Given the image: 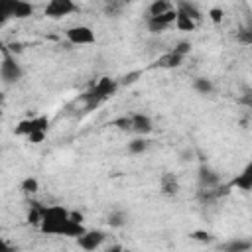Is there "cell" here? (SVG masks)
Listing matches in <instances>:
<instances>
[{"label": "cell", "instance_id": "8", "mask_svg": "<svg viewBox=\"0 0 252 252\" xmlns=\"http://www.w3.org/2000/svg\"><path fill=\"white\" fill-rule=\"evenodd\" d=\"M65 35H67V41L71 45H91L96 41L94 32L89 26H73L65 32Z\"/></svg>", "mask_w": 252, "mask_h": 252}, {"label": "cell", "instance_id": "10", "mask_svg": "<svg viewBox=\"0 0 252 252\" xmlns=\"http://www.w3.org/2000/svg\"><path fill=\"white\" fill-rule=\"evenodd\" d=\"M130 122H132V130L138 136H148L154 130V122L146 112H132L130 114Z\"/></svg>", "mask_w": 252, "mask_h": 252}, {"label": "cell", "instance_id": "18", "mask_svg": "<svg viewBox=\"0 0 252 252\" xmlns=\"http://www.w3.org/2000/svg\"><path fill=\"white\" fill-rule=\"evenodd\" d=\"M193 91L199 93V94H213L215 91V83L209 79V77H195L193 79Z\"/></svg>", "mask_w": 252, "mask_h": 252}, {"label": "cell", "instance_id": "14", "mask_svg": "<svg viewBox=\"0 0 252 252\" xmlns=\"http://www.w3.org/2000/svg\"><path fill=\"white\" fill-rule=\"evenodd\" d=\"M230 187H236V189H242V191H250L252 189V165L250 163L242 169V173H238L232 179Z\"/></svg>", "mask_w": 252, "mask_h": 252}, {"label": "cell", "instance_id": "3", "mask_svg": "<svg viewBox=\"0 0 252 252\" xmlns=\"http://www.w3.org/2000/svg\"><path fill=\"white\" fill-rule=\"evenodd\" d=\"M2 47V59H0V79L4 85H16L24 79V67L22 63L18 61V57L6 47V45H0Z\"/></svg>", "mask_w": 252, "mask_h": 252}, {"label": "cell", "instance_id": "1", "mask_svg": "<svg viewBox=\"0 0 252 252\" xmlns=\"http://www.w3.org/2000/svg\"><path fill=\"white\" fill-rule=\"evenodd\" d=\"M67 224H69V211L63 205L41 207V222H39V230L41 232L65 236Z\"/></svg>", "mask_w": 252, "mask_h": 252}, {"label": "cell", "instance_id": "6", "mask_svg": "<svg viewBox=\"0 0 252 252\" xmlns=\"http://www.w3.org/2000/svg\"><path fill=\"white\" fill-rule=\"evenodd\" d=\"M75 12H79V6L73 0H49L45 10H43V14L51 20H61V18L75 14Z\"/></svg>", "mask_w": 252, "mask_h": 252}, {"label": "cell", "instance_id": "24", "mask_svg": "<svg viewBox=\"0 0 252 252\" xmlns=\"http://www.w3.org/2000/svg\"><path fill=\"white\" fill-rule=\"evenodd\" d=\"M20 189L26 193V195H35L39 191V181L35 177H26L22 183H20Z\"/></svg>", "mask_w": 252, "mask_h": 252}, {"label": "cell", "instance_id": "11", "mask_svg": "<svg viewBox=\"0 0 252 252\" xmlns=\"http://www.w3.org/2000/svg\"><path fill=\"white\" fill-rule=\"evenodd\" d=\"M179 189H181V185H179V179L175 173H171V171L161 173V177H159V193L161 195L175 197L179 193Z\"/></svg>", "mask_w": 252, "mask_h": 252}, {"label": "cell", "instance_id": "27", "mask_svg": "<svg viewBox=\"0 0 252 252\" xmlns=\"http://www.w3.org/2000/svg\"><path fill=\"white\" fill-rule=\"evenodd\" d=\"M191 41H179L171 51H175V53H179V55H183V57H187L189 53H191Z\"/></svg>", "mask_w": 252, "mask_h": 252}, {"label": "cell", "instance_id": "4", "mask_svg": "<svg viewBox=\"0 0 252 252\" xmlns=\"http://www.w3.org/2000/svg\"><path fill=\"white\" fill-rule=\"evenodd\" d=\"M33 14V6L28 0H0V22L24 20Z\"/></svg>", "mask_w": 252, "mask_h": 252}, {"label": "cell", "instance_id": "15", "mask_svg": "<svg viewBox=\"0 0 252 252\" xmlns=\"http://www.w3.org/2000/svg\"><path fill=\"white\" fill-rule=\"evenodd\" d=\"M177 10V14H175V22H173V26L179 30V32H193L199 24L195 22V20H191L183 10H179V8H175Z\"/></svg>", "mask_w": 252, "mask_h": 252}, {"label": "cell", "instance_id": "21", "mask_svg": "<svg viewBox=\"0 0 252 252\" xmlns=\"http://www.w3.org/2000/svg\"><path fill=\"white\" fill-rule=\"evenodd\" d=\"M41 207H43V205H39V203H32V207H30V211H28V217H26L28 224L39 228V222H41Z\"/></svg>", "mask_w": 252, "mask_h": 252}, {"label": "cell", "instance_id": "31", "mask_svg": "<svg viewBox=\"0 0 252 252\" xmlns=\"http://www.w3.org/2000/svg\"><path fill=\"white\" fill-rule=\"evenodd\" d=\"M45 136H47V130H35V132H32V134L28 136V140H30L32 144H41V142L45 140Z\"/></svg>", "mask_w": 252, "mask_h": 252}, {"label": "cell", "instance_id": "33", "mask_svg": "<svg viewBox=\"0 0 252 252\" xmlns=\"http://www.w3.org/2000/svg\"><path fill=\"white\" fill-rule=\"evenodd\" d=\"M120 2H122V4H128V2H132V0H120Z\"/></svg>", "mask_w": 252, "mask_h": 252}, {"label": "cell", "instance_id": "16", "mask_svg": "<svg viewBox=\"0 0 252 252\" xmlns=\"http://www.w3.org/2000/svg\"><path fill=\"white\" fill-rule=\"evenodd\" d=\"M106 222H108L110 228H122V226H126V222H128V213L122 211V209H114V211L108 213Z\"/></svg>", "mask_w": 252, "mask_h": 252}, {"label": "cell", "instance_id": "7", "mask_svg": "<svg viewBox=\"0 0 252 252\" xmlns=\"http://www.w3.org/2000/svg\"><path fill=\"white\" fill-rule=\"evenodd\" d=\"M104 240H106V232L100 230V228H91V230L87 228L83 234L77 236V244H79V248L89 250V252L98 250V248L104 244Z\"/></svg>", "mask_w": 252, "mask_h": 252}, {"label": "cell", "instance_id": "25", "mask_svg": "<svg viewBox=\"0 0 252 252\" xmlns=\"http://www.w3.org/2000/svg\"><path fill=\"white\" fill-rule=\"evenodd\" d=\"M110 124H112V126H116V128H118V130H122V132H130V130H132L130 114H128V116H118V118H114Z\"/></svg>", "mask_w": 252, "mask_h": 252}, {"label": "cell", "instance_id": "22", "mask_svg": "<svg viewBox=\"0 0 252 252\" xmlns=\"http://www.w3.org/2000/svg\"><path fill=\"white\" fill-rule=\"evenodd\" d=\"M169 8H173L171 0H154V2L150 4V8H148V16L163 14V12H165V10H169Z\"/></svg>", "mask_w": 252, "mask_h": 252}, {"label": "cell", "instance_id": "5", "mask_svg": "<svg viewBox=\"0 0 252 252\" xmlns=\"http://www.w3.org/2000/svg\"><path fill=\"white\" fill-rule=\"evenodd\" d=\"M175 14H177V10H175V6H173V8L165 10L163 14H158V16H148V18H146L148 32H150V33H154V35L163 33V32H165L169 26H173V22H175Z\"/></svg>", "mask_w": 252, "mask_h": 252}, {"label": "cell", "instance_id": "23", "mask_svg": "<svg viewBox=\"0 0 252 252\" xmlns=\"http://www.w3.org/2000/svg\"><path fill=\"white\" fill-rule=\"evenodd\" d=\"M122 8H124V4L120 0H106L104 2V14L110 18H118L122 14Z\"/></svg>", "mask_w": 252, "mask_h": 252}, {"label": "cell", "instance_id": "2", "mask_svg": "<svg viewBox=\"0 0 252 252\" xmlns=\"http://www.w3.org/2000/svg\"><path fill=\"white\" fill-rule=\"evenodd\" d=\"M118 81L116 79H112V77H100L83 96H81V100L85 102V108L87 110H94V108H98L104 100H108L112 94H116V91H118Z\"/></svg>", "mask_w": 252, "mask_h": 252}, {"label": "cell", "instance_id": "26", "mask_svg": "<svg viewBox=\"0 0 252 252\" xmlns=\"http://www.w3.org/2000/svg\"><path fill=\"white\" fill-rule=\"evenodd\" d=\"M138 79H142V71H132V73H126V75L118 81V85H122V87H130V85L138 83Z\"/></svg>", "mask_w": 252, "mask_h": 252}, {"label": "cell", "instance_id": "17", "mask_svg": "<svg viewBox=\"0 0 252 252\" xmlns=\"http://www.w3.org/2000/svg\"><path fill=\"white\" fill-rule=\"evenodd\" d=\"M175 8H179V10H183L191 20H195L197 24H201V20H203V14H201V10L193 4V2H189V0H177V4H175Z\"/></svg>", "mask_w": 252, "mask_h": 252}, {"label": "cell", "instance_id": "30", "mask_svg": "<svg viewBox=\"0 0 252 252\" xmlns=\"http://www.w3.org/2000/svg\"><path fill=\"white\" fill-rule=\"evenodd\" d=\"M189 236H191L193 240H199V242H211V240H213V236H211L207 230H193Z\"/></svg>", "mask_w": 252, "mask_h": 252}, {"label": "cell", "instance_id": "19", "mask_svg": "<svg viewBox=\"0 0 252 252\" xmlns=\"http://www.w3.org/2000/svg\"><path fill=\"white\" fill-rule=\"evenodd\" d=\"M148 148H150V142L146 140V136H136L128 142V154H132V156H140V154L148 152Z\"/></svg>", "mask_w": 252, "mask_h": 252}, {"label": "cell", "instance_id": "9", "mask_svg": "<svg viewBox=\"0 0 252 252\" xmlns=\"http://www.w3.org/2000/svg\"><path fill=\"white\" fill-rule=\"evenodd\" d=\"M49 126V118L47 116H32V118H26V120H20L18 126L14 128V134L18 136H30L32 132L35 130H47Z\"/></svg>", "mask_w": 252, "mask_h": 252}, {"label": "cell", "instance_id": "29", "mask_svg": "<svg viewBox=\"0 0 252 252\" xmlns=\"http://www.w3.org/2000/svg\"><path fill=\"white\" fill-rule=\"evenodd\" d=\"M236 39L242 41V43H246V45H250V43H252V32H250V28H242V30L236 33Z\"/></svg>", "mask_w": 252, "mask_h": 252}, {"label": "cell", "instance_id": "20", "mask_svg": "<svg viewBox=\"0 0 252 252\" xmlns=\"http://www.w3.org/2000/svg\"><path fill=\"white\" fill-rule=\"evenodd\" d=\"M250 248H252V242L244 240V238H232L230 242L222 244V250H226V252H248Z\"/></svg>", "mask_w": 252, "mask_h": 252}, {"label": "cell", "instance_id": "32", "mask_svg": "<svg viewBox=\"0 0 252 252\" xmlns=\"http://www.w3.org/2000/svg\"><path fill=\"white\" fill-rule=\"evenodd\" d=\"M8 250H10V244L0 236V252H8Z\"/></svg>", "mask_w": 252, "mask_h": 252}, {"label": "cell", "instance_id": "34", "mask_svg": "<svg viewBox=\"0 0 252 252\" xmlns=\"http://www.w3.org/2000/svg\"><path fill=\"white\" fill-rule=\"evenodd\" d=\"M0 118H2V108H0Z\"/></svg>", "mask_w": 252, "mask_h": 252}, {"label": "cell", "instance_id": "28", "mask_svg": "<svg viewBox=\"0 0 252 252\" xmlns=\"http://www.w3.org/2000/svg\"><path fill=\"white\" fill-rule=\"evenodd\" d=\"M209 18L213 24H220L224 20V10L222 8H211L209 10Z\"/></svg>", "mask_w": 252, "mask_h": 252}, {"label": "cell", "instance_id": "12", "mask_svg": "<svg viewBox=\"0 0 252 252\" xmlns=\"http://www.w3.org/2000/svg\"><path fill=\"white\" fill-rule=\"evenodd\" d=\"M199 185H201V189H213L215 185H219L220 183V175L213 169V167H209V165H201L199 167Z\"/></svg>", "mask_w": 252, "mask_h": 252}, {"label": "cell", "instance_id": "13", "mask_svg": "<svg viewBox=\"0 0 252 252\" xmlns=\"http://www.w3.org/2000/svg\"><path fill=\"white\" fill-rule=\"evenodd\" d=\"M183 61H185L183 55H179V53H175V51H167V53H163L161 57H158L156 67H159V69H177Z\"/></svg>", "mask_w": 252, "mask_h": 252}]
</instances>
